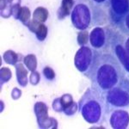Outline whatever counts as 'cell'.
Returning a JSON list of instances; mask_svg holds the SVG:
<instances>
[{
  "mask_svg": "<svg viewBox=\"0 0 129 129\" xmlns=\"http://www.w3.org/2000/svg\"><path fill=\"white\" fill-rule=\"evenodd\" d=\"M88 32L87 31H84L78 34V43L80 45H84L87 43L88 41Z\"/></svg>",
  "mask_w": 129,
  "mask_h": 129,
  "instance_id": "5",
  "label": "cell"
},
{
  "mask_svg": "<svg viewBox=\"0 0 129 129\" xmlns=\"http://www.w3.org/2000/svg\"><path fill=\"white\" fill-rule=\"evenodd\" d=\"M29 16H30V13H29V10H28V9L26 7H23L22 9V10H21L19 18H20V20L23 22V23L27 24V22H28L27 20L28 19Z\"/></svg>",
  "mask_w": 129,
  "mask_h": 129,
  "instance_id": "4",
  "label": "cell"
},
{
  "mask_svg": "<svg viewBox=\"0 0 129 129\" xmlns=\"http://www.w3.org/2000/svg\"><path fill=\"white\" fill-rule=\"evenodd\" d=\"M35 34H36L37 39H38L39 41H43L46 38L47 34V27H46L44 24H40V26H39L38 29H37Z\"/></svg>",
  "mask_w": 129,
  "mask_h": 129,
  "instance_id": "2",
  "label": "cell"
},
{
  "mask_svg": "<svg viewBox=\"0 0 129 129\" xmlns=\"http://www.w3.org/2000/svg\"><path fill=\"white\" fill-rule=\"evenodd\" d=\"M60 99V103H61V105L63 106V109L64 110L66 109L67 107H69L71 104L73 103V100H72V95L67 94V95H64L63 96L61 97Z\"/></svg>",
  "mask_w": 129,
  "mask_h": 129,
  "instance_id": "3",
  "label": "cell"
},
{
  "mask_svg": "<svg viewBox=\"0 0 129 129\" xmlns=\"http://www.w3.org/2000/svg\"><path fill=\"white\" fill-rule=\"evenodd\" d=\"M40 79V76L37 72H34L31 75V84H37Z\"/></svg>",
  "mask_w": 129,
  "mask_h": 129,
  "instance_id": "8",
  "label": "cell"
},
{
  "mask_svg": "<svg viewBox=\"0 0 129 129\" xmlns=\"http://www.w3.org/2000/svg\"><path fill=\"white\" fill-rule=\"evenodd\" d=\"M43 72H44L45 77L47 78V79L52 80V79H53V78H54L55 74H54V72H53V71L52 70L50 67H45Z\"/></svg>",
  "mask_w": 129,
  "mask_h": 129,
  "instance_id": "6",
  "label": "cell"
},
{
  "mask_svg": "<svg viewBox=\"0 0 129 129\" xmlns=\"http://www.w3.org/2000/svg\"><path fill=\"white\" fill-rule=\"evenodd\" d=\"M76 110H77V106H76L75 103L73 102V103H72V104H71L69 107L66 108L64 111L66 112V114H69V115H70V114H72L73 113H75V112H76Z\"/></svg>",
  "mask_w": 129,
  "mask_h": 129,
  "instance_id": "7",
  "label": "cell"
},
{
  "mask_svg": "<svg viewBox=\"0 0 129 129\" xmlns=\"http://www.w3.org/2000/svg\"><path fill=\"white\" fill-rule=\"evenodd\" d=\"M16 73H17L18 82H20L21 85L25 86L27 84V72L21 64H16Z\"/></svg>",
  "mask_w": 129,
  "mask_h": 129,
  "instance_id": "1",
  "label": "cell"
}]
</instances>
